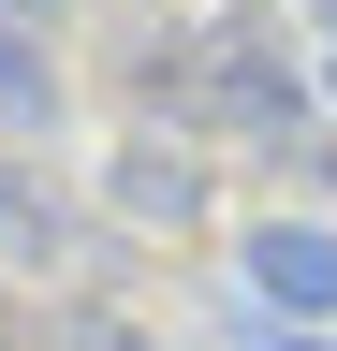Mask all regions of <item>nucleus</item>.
<instances>
[{"label":"nucleus","instance_id":"obj_1","mask_svg":"<svg viewBox=\"0 0 337 351\" xmlns=\"http://www.w3.org/2000/svg\"><path fill=\"white\" fill-rule=\"evenodd\" d=\"M249 278H264V307H293V322H323V307H337V234H308V219H279V234H249Z\"/></svg>","mask_w":337,"mask_h":351},{"label":"nucleus","instance_id":"obj_2","mask_svg":"<svg viewBox=\"0 0 337 351\" xmlns=\"http://www.w3.org/2000/svg\"><path fill=\"white\" fill-rule=\"evenodd\" d=\"M45 103H59V88L30 73V44H15V29H0V117H45Z\"/></svg>","mask_w":337,"mask_h":351},{"label":"nucleus","instance_id":"obj_3","mask_svg":"<svg viewBox=\"0 0 337 351\" xmlns=\"http://www.w3.org/2000/svg\"><path fill=\"white\" fill-rule=\"evenodd\" d=\"M30 234H45V205H30V191H0V249H30Z\"/></svg>","mask_w":337,"mask_h":351},{"label":"nucleus","instance_id":"obj_4","mask_svg":"<svg viewBox=\"0 0 337 351\" xmlns=\"http://www.w3.org/2000/svg\"><path fill=\"white\" fill-rule=\"evenodd\" d=\"M0 15H45V0H0Z\"/></svg>","mask_w":337,"mask_h":351}]
</instances>
